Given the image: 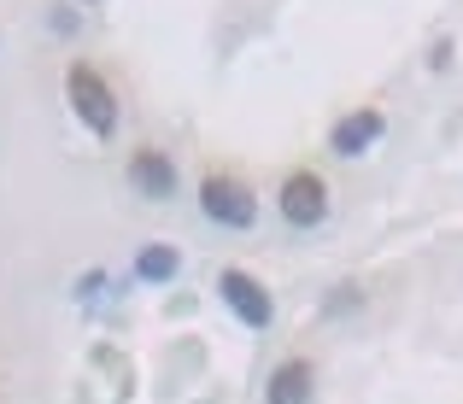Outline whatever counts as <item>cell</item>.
Here are the masks:
<instances>
[{
    "label": "cell",
    "instance_id": "9c48e42d",
    "mask_svg": "<svg viewBox=\"0 0 463 404\" xmlns=\"http://www.w3.org/2000/svg\"><path fill=\"white\" fill-rule=\"evenodd\" d=\"M89 293H106V269H89V276L77 281V299H89Z\"/></svg>",
    "mask_w": 463,
    "mask_h": 404
},
{
    "label": "cell",
    "instance_id": "30bf717a",
    "mask_svg": "<svg viewBox=\"0 0 463 404\" xmlns=\"http://www.w3.org/2000/svg\"><path fill=\"white\" fill-rule=\"evenodd\" d=\"M82 6H94V0H82Z\"/></svg>",
    "mask_w": 463,
    "mask_h": 404
},
{
    "label": "cell",
    "instance_id": "7a4b0ae2",
    "mask_svg": "<svg viewBox=\"0 0 463 404\" xmlns=\"http://www.w3.org/2000/svg\"><path fill=\"white\" fill-rule=\"evenodd\" d=\"M200 211L212 217L217 229H252L259 205H252V188L235 176H205L200 182Z\"/></svg>",
    "mask_w": 463,
    "mask_h": 404
},
{
    "label": "cell",
    "instance_id": "3957f363",
    "mask_svg": "<svg viewBox=\"0 0 463 404\" xmlns=\"http://www.w3.org/2000/svg\"><path fill=\"white\" fill-rule=\"evenodd\" d=\"M217 293H223V305H229V311H235L247 328H270V323H276L270 287H264L259 276H247V269H223V276H217Z\"/></svg>",
    "mask_w": 463,
    "mask_h": 404
},
{
    "label": "cell",
    "instance_id": "5b68a950",
    "mask_svg": "<svg viewBox=\"0 0 463 404\" xmlns=\"http://www.w3.org/2000/svg\"><path fill=\"white\" fill-rule=\"evenodd\" d=\"M387 135V117L375 112V106H358V112H346L335 129H328V146H335L340 158H358L364 146H375Z\"/></svg>",
    "mask_w": 463,
    "mask_h": 404
},
{
    "label": "cell",
    "instance_id": "277c9868",
    "mask_svg": "<svg viewBox=\"0 0 463 404\" xmlns=\"http://www.w3.org/2000/svg\"><path fill=\"white\" fill-rule=\"evenodd\" d=\"M282 217L294 229H317L328 217V188L317 170H294V176L282 182Z\"/></svg>",
    "mask_w": 463,
    "mask_h": 404
},
{
    "label": "cell",
    "instance_id": "6da1fadb",
    "mask_svg": "<svg viewBox=\"0 0 463 404\" xmlns=\"http://www.w3.org/2000/svg\"><path fill=\"white\" fill-rule=\"evenodd\" d=\"M65 100H71V112H77V124L94 129L100 141L118 129V94L94 65H71L65 70Z\"/></svg>",
    "mask_w": 463,
    "mask_h": 404
},
{
    "label": "cell",
    "instance_id": "ba28073f",
    "mask_svg": "<svg viewBox=\"0 0 463 404\" xmlns=\"http://www.w3.org/2000/svg\"><path fill=\"white\" fill-rule=\"evenodd\" d=\"M176 269H182V252L170 247V240H147V247L136 252V276L153 281V287L158 281H176Z\"/></svg>",
    "mask_w": 463,
    "mask_h": 404
},
{
    "label": "cell",
    "instance_id": "52a82bcc",
    "mask_svg": "<svg viewBox=\"0 0 463 404\" xmlns=\"http://www.w3.org/2000/svg\"><path fill=\"white\" fill-rule=\"evenodd\" d=\"M311 393H317V370L306 358H288V363H276L270 387H264V404H311Z\"/></svg>",
    "mask_w": 463,
    "mask_h": 404
},
{
    "label": "cell",
    "instance_id": "8992f818",
    "mask_svg": "<svg viewBox=\"0 0 463 404\" xmlns=\"http://www.w3.org/2000/svg\"><path fill=\"white\" fill-rule=\"evenodd\" d=\"M129 182H136L147 200H170V193H176V158L158 153V146H141V153L129 158Z\"/></svg>",
    "mask_w": 463,
    "mask_h": 404
}]
</instances>
